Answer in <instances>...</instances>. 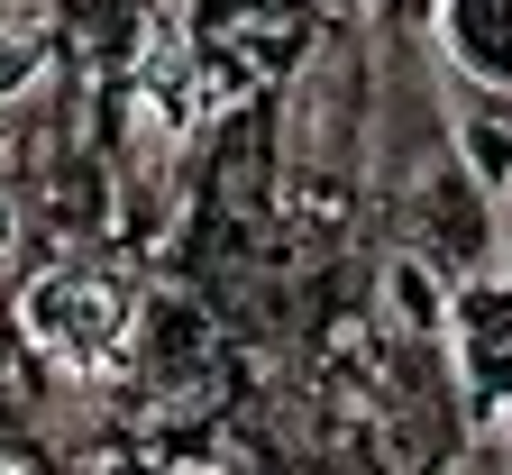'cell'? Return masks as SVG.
I'll return each instance as SVG.
<instances>
[{
	"label": "cell",
	"mask_w": 512,
	"mask_h": 475,
	"mask_svg": "<svg viewBox=\"0 0 512 475\" xmlns=\"http://www.w3.org/2000/svg\"><path fill=\"white\" fill-rule=\"evenodd\" d=\"M28 329L46 338V348H64L74 366H92L101 338L119 329V293L110 284H37L28 293Z\"/></svg>",
	"instance_id": "6da1fadb"
},
{
	"label": "cell",
	"mask_w": 512,
	"mask_h": 475,
	"mask_svg": "<svg viewBox=\"0 0 512 475\" xmlns=\"http://www.w3.org/2000/svg\"><path fill=\"white\" fill-rule=\"evenodd\" d=\"M384 302H394L412 329H439L448 320V293H439V275H430L421 256H394V265H384Z\"/></svg>",
	"instance_id": "7a4b0ae2"
},
{
	"label": "cell",
	"mask_w": 512,
	"mask_h": 475,
	"mask_svg": "<svg viewBox=\"0 0 512 475\" xmlns=\"http://www.w3.org/2000/svg\"><path fill=\"white\" fill-rule=\"evenodd\" d=\"M37 83H46V37H28V28L0 19V101H19Z\"/></svg>",
	"instance_id": "3957f363"
},
{
	"label": "cell",
	"mask_w": 512,
	"mask_h": 475,
	"mask_svg": "<svg viewBox=\"0 0 512 475\" xmlns=\"http://www.w3.org/2000/svg\"><path fill=\"white\" fill-rule=\"evenodd\" d=\"M19 247V211H10V192H0V256Z\"/></svg>",
	"instance_id": "277c9868"
},
{
	"label": "cell",
	"mask_w": 512,
	"mask_h": 475,
	"mask_svg": "<svg viewBox=\"0 0 512 475\" xmlns=\"http://www.w3.org/2000/svg\"><path fill=\"white\" fill-rule=\"evenodd\" d=\"M0 475H46L37 457H10V448H0Z\"/></svg>",
	"instance_id": "5b68a950"
},
{
	"label": "cell",
	"mask_w": 512,
	"mask_h": 475,
	"mask_svg": "<svg viewBox=\"0 0 512 475\" xmlns=\"http://www.w3.org/2000/svg\"><path fill=\"white\" fill-rule=\"evenodd\" d=\"M0 156H10V138H0Z\"/></svg>",
	"instance_id": "8992f818"
}]
</instances>
